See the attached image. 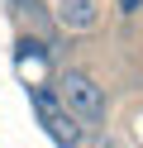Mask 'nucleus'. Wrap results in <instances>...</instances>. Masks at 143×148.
I'll list each match as a JSON object with an SVG mask.
<instances>
[{
    "label": "nucleus",
    "mask_w": 143,
    "mask_h": 148,
    "mask_svg": "<svg viewBox=\"0 0 143 148\" xmlns=\"http://www.w3.org/2000/svg\"><path fill=\"white\" fill-rule=\"evenodd\" d=\"M57 100H62L76 119H86V124H100L105 119V91H100V81L86 77V72H62V77H57Z\"/></svg>",
    "instance_id": "obj_1"
},
{
    "label": "nucleus",
    "mask_w": 143,
    "mask_h": 148,
    "mask_svg": "<svg viewBox=\"0 0 143 148\" xmlns=\"http://www.w3.org/2000/svg\"><path fill=\"white\" fill-rule=\"evenodd\" d=\"M34 105H38V115H43L48 134H53L57 143H67V148H76V143H81V124H76V115H72V110H67L57 96H48V91H34Z\"/></svg>",
    "instance_id": "obj_2"
},
{
    "label": "nucleus",
    "mask_w": 143,
    "mask_h": 148,
    "mask_svg": "<svg viewBox=\"0 0 143 148\" xmlns=\"http://www.w3.org/2000/svg\"><path fill=\"white\" fill-rule=\"evenodd\" d=\"M57 24H62L67 34H86L100 24V0H57Z\"/></svg>",
    "instance_id": "obj_3"
},
{
    "label": "nucleus",
    "mask_w": 143,
    "mask_h": 148,
    "mask_svg": "<svg viewBox=\"0 0 143 148\" xmlns=\"http://www.w3.org/2000/svg\"><path fill=\"white\" fill-rule=\"evenodd\" d=\"M114 10L129 19V14H138V10H143V0H114Z\"/></svg>",
    "instance_id": "obj_4"
}]
</instances>
